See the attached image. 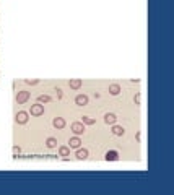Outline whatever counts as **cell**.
Instances as JSON below:
<instances>
[{
	"label": "cell",
	"mask_w": 174,
	"mask_h": 195,
	"mask_svg": "<svg viewBox=\"0 0 174 195\" xmlns=\"http://www.w3.org/2000/svg\"><path fill=\"white\" fill-rule=\"evenodd\" d=\"M29 114H31V116H34V117L43 116V114H44V106H43V104H33L31 109H29Z\"/></svg>",
	"instance_id": "1"
},
{
	"label": "cell",
	"mask_w": 174,
	"mask_h": 195,
	"mask_svg": "<svg viewBox=\"0 0 174 195\" xmlns=\"http://www.w3.org/2000/svg\"><path fill=\"white\" fill-rule=\"evenodd\" d=\"M28 112H25V111H20V112H16V116H15V122L16 124H20V125H25L26 122H28Z\"/></svg>",
	"instance_id": "2"
},
{
	"label": "cell",
	"mask_w": 174,
	"mask_h": 195,
	"mask_svg": "<svg viewBox=\"0 0 174 195\" xmlns=\"http://www.w3.org/2000/svg\"><path fill=\"white\" fill-rule=\"evenodd\" d=\"M70 128L75 135H81L83 132H85V124H83V122H73V124L70 125Z\"/></svg>",
	"instance_id": "3"
},
{
	"label": "cell",
	"mask_w": 174,
	"mask_h": 195,
	"mask_svg": "<svg viewBox=\"0 0 174 195\" xmlns=\"http://www.w3.org/2000/svg\"><path fill=\"white\" fill-rule=\"evenodd\" d=\"M75 104L76 106H80V107L88 106V96L86 95H76L75 96Z\"/></svg>",
	"instance_id": "4"
},
{
	"label": "cell",
	"mask_w": 174,
	"mask_h": 195,
	"mask_svg": "<svg viewBox=\"0 0 174 195\" xmlns=\"http://www.w3.org/2000/svg\"><path fill=\"white\" fill-rule=\"evenodd\" d=\"M16 103L18 104H25L28 99H29V93L28 91H18V95H16Z\"/></svg>",
	"instance_id": "5"
},
{
	"label": "cell",
	"mask_w": 174,
	"mask_h": 195,
	"mask_svg": "<svg viewBox=\"0 0 174 195\" xmlns=\"http://www.w3.org/2000/svg\"><path fill=\"white\" fill-rule=\"evenodd\" d=\"M104 158H106V161H117V159H119V153H117L116 150H109Z\"/></svg>",
	"instance_id": "6"
},
{
	"label": "cell",
	"mask_w": 174,
	"mask_h": 195,
	"mask_svg": "<svg viewBox=\"0 0 174 195\" xmlns=\"http://www.w3.org/2000/svg\"><path fill=\"white\" fill-rule=\"evenodd\" d=\"M116 120H117L116 114H112V112H106L104 114V122H106V124L112 125V124H116Z\"/></svg>",
	"instance_id": "7"
},
{
	"label": "cell",
	"mask_w": 174,
	"mask_h": 195,
	"mask_svg": "<svg viewBox=\"0 0 174 195\" xmlns=\"http://www.w3.org/2000/svg\"><path fill=\"white\" fill-rule=\"evenodd\" d=\"M52 125H54L55 128H59V130H60V128L65 127V120L62 119V117H55V119L52 120Z\"/></svg>",
	"instance_id": "8"
},
{
	"label": "cell",
	"mask_w": 174,
	"mask_h": 195,
	"mask_svg": "<svg viewBox=\"0 0 174 195\" xmlns=\"http://www.w3.org/2000/svg\"><path fill=\"white\" fill-rule=\"evenodd\" d=\"M78 151H76V159H86L88 158V150H85V148H76Z\"/></svg>",
	"instance_id": "9"
},
{
	"label": "cell",
	"mask_w": 174,
	"mask_h": 195,
	"mask_svg": "<svg viewBox=\"0 0 174 195\" xmlns=\"http://www.w3.org/2000/svg\"><path fill=\"white\" fill-rule=\"evenodd\" d=\"M80 145H81V140L78 137L70 138V141H68V148H80Z\"/></svg>",
	"instance_id": "10"
},
{
	"label": "cell",
	"mask_w": 174,
	"mask_h": 195,
	"mask_svg": "<svg viewBox=\"0 0 174 195\" xmlns=\"http://www.w3.org/2000/svg\"><path fill=\"white\" fill-rule=\"evenodd\" d=\"M109 93L112 96H117L120 93V86L117 85V83H112V85H109Z\"/></svg>",
	"instance_id": "11"
},
{
	"label": "cell",
	"mask_w": 174,
	"mask_h": 195,
	"mask_svg": "<svg viewBox=\"0 0 174 195\" xmlns=\"http://www.w3.org/2000/svg\"><path fill=\"white\" fill-rule=\"evenodd\" d=\"M112 133L117 135V137H122V135L125 133V130H124V127H120V125H114V127H112Z\"/></svg>",
	"instance_id": "12"
},
{
	"label": "cell",
	"mask_w": 174,
	"mask_h": 195,
	"mask_svg": "<svg viewBox=\"0 0 174 195\" xmlns=\"http://www.w3.org/2000/svg\"><path fill=\"white\" fill-rule=\"evenodd\" d=\"M68 86H70L72 89H78L80 86H81V80H70V81H68Z\"/></svg>",
	"instance_id": "13"
},
{
	"label": "cell",
	"mask_w": 174,
	"mask_h": 195,
	"mask_svg": "<svg viewBox=\"0 0 174 195\" xmlns=\"http://www.w3.org/2000/svg\"><path fill=\"white\" fill-rule=\"evenodd\" d=\"M46 146H47V148H55V146H57V138L49 137V138L46 140Z\"/></svg>",
	"instance_id": "14"
},
{
	"label": "cell",
	"mask_w": 174,
	"mask_h": 195,
	"mask_svg": "<svg viewBox=\"0 0 174 195\" xmlns=\"http://www.w3.org/2000/svg\"><path fill=\"white\" fill-rule=\"evenodd\" d=\"M59 155L60 156H68L70 155V148H68V146H60V148H59Z\"/></svg>",
	"instance_id": "15"
},
{
	"label": "cell",
	"mask_w": 174,
	"mask_h": 195,
	"mask_svg": "<svg viewBox=\"0 0 174 195\" xmlns=\"http://www.w3.org/2000/svg\"><path fill=\"white\" fill-rule=\"evenodd\" d=\"M81 122H83L85 125H93V124H95V119H91V117H86V116H83Z\"/></svg>",
	"instance_id": "16"
},
{
	"label": "cell",
	"mask_w": 174,
	"mask_h": 195,
	"mask_svg": "<svg viewBox=\"0 0 174 195\" xmlns=\"http://www.w3.org/2000/svg\"><path fill=\"white\" fill-rule=\"evenodd\" d=\"M37 101H39V103H51V96H47V95H41L39 98H37Z\"/></svg>",
	"instance_id": "17"
},
{
	"label": "cell",
	"mask_w": 174,
	"mask_h": 195,
	"mask_svg": "<svg viewBox=\"0 0 174 195\" xmlns=\"http://www.w3.org/2000/svg\"><path fill=\"white\" fill-rule=\"evenodd\" d=\"M37 83H39V80H26V85H31V86L37 85Z\"/></svg>",
	"instance_id": "18"
},
{
	"label": "cell",
	"mask_w": 174,
	"mask_h": 195,
	"mask_svg": "<svg viewBox=\"0 0 174 195\" xmlns=\"http://www.w3.org/2000/svg\"><path fill=\"white\" fill-rule=\"evenodd\" d=\"M13 153H15V155H20V153H21L20 146H13Z\"/></svg>",
	"instance_id": "19"
},
{
	"label": "cell",
	"mask_w": 174,
	"mask_h": 195,
	"mask_svg": "<svg viewBox=\"0 0 174 195\" xmlns=\"http://www.w3.org/2000/svg\"><path fill=\"white\" fill-rule=\"evenodd\" d=\"M135 103H137V104H140V95H137V96H135Z\"/></svg>",
	"instance_id": "20"
}]
</instances>
